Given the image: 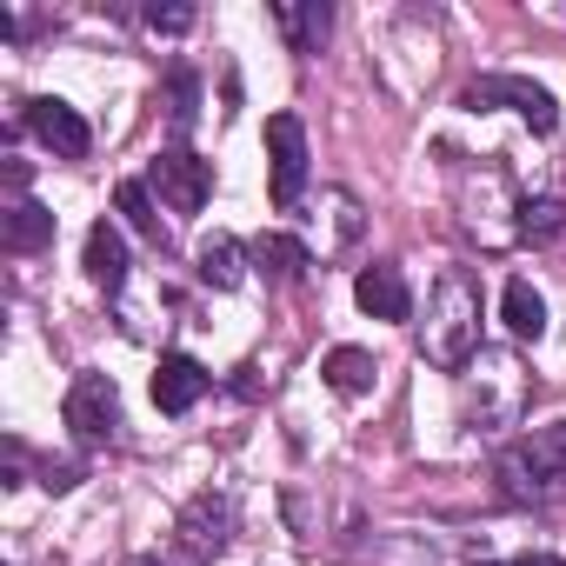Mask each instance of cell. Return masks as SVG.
<instances>
[{
    "mask_svg": "<svg viewBox=\"0 0 566 566\" xmlns=\"http://www.w3.org/2000/svg\"><path fill=\"white\" fill-rule=\"evenodd\" d=\"M354 301H360V314H374V321H413V294H407V280H400V266H394V260L360 266Z\"/></svg>",
    "mask_w": 566,
    "mask_h": 566,
    "instance_id": "cell-9",
    "label": "cell"
},
{
    "mask_svg": "<svg viewBox=\"0 0 566 566\" xmlns=\"http://www.w3.org/2000/svg\"><path fill=\"white\" fill-rule=\"evenodd\" d=\"M513 566H566V559H559V553H520Z\"/></svg>",
    "mask_w": 566,
    "mask_h": 566,
    "instance_id": "cell-24",
    "label": "cell"
},
{
    "mask_svg": "<svg viewBox=\"0 0 566 566\" xmlns=\"http://www.w3.org/2000/svg\"><path fill=\"white\" fill-rule=\"evenodd\" d=\"M61 413H67V427H74L81 447H107V440L120 433V387H114L107 374H74Z\"/></svg>",
    "mask_w": 566,
    "mask_h": 566,
    "instance_id": "cell-5",
    "label": "cell"
},
{
    "mask_svg": "<svg viewBox=\"0 0 566 566\" xmlns=\"http://www.w3.org/2000/svg\"><path fill=\"white\" fill-rule=\"evenodd\" d=\"M253 260H260L273 280H307V266H314L307 240H294V233H260V240H253Z\"/></svg>",
    "mask_w": 566,
    "mask_h": 566,
    "instance_id": "cell-17",
    "label": "cell"
},
{
    "mask_svg": "<svg viewBox=\"0 0 566 566\" xmlns=\"http://www.w3.org/2000/svg\"><path fill=\"white\" fill-rule=\"evenodd\" d=\"M420 354L427 367L440 374H460L480 360V280L467 266H447L433 280V294H427V321H420Z\"/></svg>",
    "mask_w": 566,
    "mask_h": 566,
    "instance_id": "cell-1",
    "label": "cell"
},
{
    "mask_svg": "<svg viewBox=\"0 0 566 566\" xmlns=\"http://www.w3.org/2000/svg\"><path fill=\"white\" fill-rule=\"evenodd\" d=\"M21 120L41 134V147H54V160H87L94 147V127L67 101H21Z\"/></svg>",
    "mask_w": 566,
    "mask_h": 566,
    "instance_id": "cell-8",
    "label": "cell"
},
{
    "mask_svg": "<svg viewBox=\"0 0 566 566\" xmlns=\"http://www.w3.org/2000/svg\"><path fill=\"white\" fill-rule=\"evenodd\" d=\"M467 387H473V420L480 427H513L520 407H526V394H533V380L520 374V360L513 354H486V347L467 367Z\"/></svg>",
    "mask_w": 566,
    "mask_h": 566,
    "instance_id": "cell-2",
    "label": "cell"
},
{
    "mask_svg": "<svg viewBox=\"0 0 566 566\" xmlns=\"http://www.w3.org/2000/svg\"><path fill=\"white\" fill-rule=\"evenodd\" d=\"M493 473H500V493H506L513 506H553V500H559V486L533 467L526 447H506V453L493 460Z\"/></svg>",
    "mask_w": 566,
    "mask_h": 566,
    "instance_id": "cell-12",
    "label": "cell"
},
{
    "mask_svg": "<svg viewBox=\"0 0 566 566\" xmlns=\"http://www.w3.org/2000/svg\"><path fill=\"white\" fill-rule=\"evenodd\" d=\"M207 387H213V374H207L200 360H187V354H160V367H154V407H160V413H187Z\"/></svg>",
    "mask_w": 566,
    "mask_h": 566,
    "instance_id": "cell-10",
    "label": "cell"
},
{
    "mask_svg": "<svg viewBox=\"0 0 566 566\" xmlns=\"http://www.w3.org/2000/svg\"><path fill=\"white\" fill-rule=\"evenodd\" d=\"M307 174H314V160H307L301 114H273L266 120V193H273V207H301Z\"/></svg>",
    "mask_w": 566,
    "mask_h": 566,
    "instance_id": "cell-4",
    "label": "cell"
},
{
    "mask_svg": "<svg viewBox=\"0 0 566 566\" xmlns=\"http://www.w3.org/2000/svg\"><path fill=\"white\" fill-rule=\"evenodd\" d=\"M321 374H327V387H334V394H347V400H360V394L374 387V354H367V347H334Z\"/></svg>",
    "mask_w": 566,
    "mask_h": 566,
    "instance_id": "cell-18",
    "label": "cell"
},
{
    "mask_svg": "<svg viewBox=\"0 0 566 566\" xmlns=\"http://www.w3.org/2000/svg\"><path fill=\"white\" fill-rule=\"evenodd\" d=\"M114 207L127 213V227H134L140 240H154V247L167 240V233H160V213H154V187H147V180H120V187H114Z\"/></svg>",
    "mask_w": 566,
    "mask_h": 566,
    "instance_id": "cell-19",
    "label": "cell"
},
{
    "mask_svg": "<svg viewBox=\"0 0 566 566\" xmlns=\"http://www.w3.org/2000/svg\"><path fill=\"white\" fill-rule=\"evenodd\" d=\"M147 187H154L174 213H200L207 193H213V160H200V154H187V147H167V154L147 167Z\"/></svg>",
    "mask_w": 566,
    "mask_h": 566,
    "instance_id": "cell-6",
    "label": "cell"
},
{
    "mask_svg": "<svg viewBox=\"0 0 566 566\" xmlns=\"http://www.w3.org/2000/svg\"><path fill=\"white\" fill-rule=\"evenodd\" d=\"M520 447L533 453V467H539L553 486H566V420H559V427H539V433H533V440H520Z\"/></svg>",
    "mask_w": 566,
    "mask_h": 566,
    "instance_id": "cell-22",
    "label": "cell"
},
{
    "mask_svg": "<svg viewBox=\"0 0 566 566\" xmlns=\"http://www.w3.org/2000/svg\"><path fill=\"white\" fill-rule=\"evenodd\" d=\"M87 280H94V287H107V294L127 287V240H120L114 220H94L87 227Z\"/></svg>",
    "mask_w": 566,
    "mask_h": 566,
    "instance_id": "cell-13",
    "label": "cell"
},
{
    "mask_svg": "<svg viewBox=\"0 0 566 566\" xmlns=\"http://www.w3.org/2000/svg\"><path fill=\"white\" fill-rule=\"evenodd\" d=\"M513 213H520V220H513V233H520V240H533V247H546V240H559V233H566V207H559V200H520Z\"/></svg>",
    "mask_w": 566,
    "mask_h": 566,
    "instance_id": "cell-20",
    "label": "cell"
},
{
    "mask_svg": "<svg viewBox=\"0 0 566 566\" xmlns=\"http://www.w3.org/2000/svg\"><path fill=\"white\" fill-rule=\"evenodd\" d=\"M273 28L287 34L294 54H321V41L334 28V8L327 0H273Z\"/></svg>",
    "mask_w": 566,
    "mask_h": 566,
    "instance_id": "cell-11",
    "label": "cell"
},
{
    "mask_svg": "<svg viewBox=\"0 0 566 566\" xmlns=\"http://www.w3.org/2000/svg\"><path fill=\"white\" fill-rule=\"evenodd\" d=\"M500 321H506V334H513V340H539V334H546V301H539L533 280H506V294H500Z\"/></svg>",
    "mask_w": 566,
    "mask_h": 566,
    "instance_id": "cell-15",
    "label": "cell"
},
{
    "mask_svg": "<svg viewBox=\"0 0 566 566\" xmlns=\"http://www.w3.org/2000/svg\"><path fill=\"white\" fill-rule=\"evenodd\" d=\"M147 28H154V34H187V28H193V8H187V0H154V8H147Z\"/></svg>",
    "mask_w": 566,
    "mask_h": 566,
    "instance_id": "cell-23",
    "label": "cell"
},
{
    "mask_svg": "<svg viewBox=\"0 0 566 566\" xmlns=\"http://www.w3.org/2000/svg\"><path fill=\"white\" fill-rule=\"evenodd\" d=\"M167 120H174V134H193V120H200V74L193 67L167 74Z\"/></svg>",
    "mask_w": 566,
    "mask_h": 566,
    "instance_id": "cell-21",
    "label": "cell"
},
{
    "mask_svg": "<svg viewBox=\"0 0 566 566\" xmlns=\"http://www.w3.org/2000/svg\"><path fill=\"white\" fill-rule=\"evenodd\" d=\"M0 240H8L14 253H41V247L54 240V213H48L41 200H14L8 220H0Z\"/></svg>",
    "mask_w": 566,
    "mask_h": 566,
    "instance_id": "cell-16",
    "label": "cell"
},
{
    "mask_svg": "<svg viewBox=\"0 0 566 566\" xmlns=\"http://www.w3.org/2000/svg\"><path fill=\"white\" fill-rule=\"evenodd\" d=\"M247 253H253V247H240L233 233H207L193 260H200V280H207V287L227 294V287H240V280H247Z\"/></svg>",
    "mask_w": 566,
    "mask_h": 566,
    "instance_id": "cell-14",
    "label": "cell"
},
{
    "mask_svg": "<svg viewBox=\"0 0 566 566\" xmlns=\"http://www.w3.org/2000/svg\"><path fill=\"white\" fill-rule=\"evenodd\" d=\"M227 533H233V506L220 493H193L187 513H180V559L187 566H213L227 553Z\"/></svg>",
    "mask_w": 566,
    "mask_h": 566,
    "instance_id": "cell-7",
    "label": "cell"
},
{
    "mask_svg": "<svg viewBox=\"0 0 566 566\" xmlns=\"http://www.w3.org/2000/svg\"><path fill=\"white\" fill-rule=\"evenodd\" d=\"M460 107H473V114H486V107H513L533 134H553V127H559V101H553L539 81H526V74H480V81H467Z\"/></svg>",
    "mask_w": 566,
    "mask_h": 566,
    "instance_id": "cell-3",
    "label": "cell"
}]
</instances>
